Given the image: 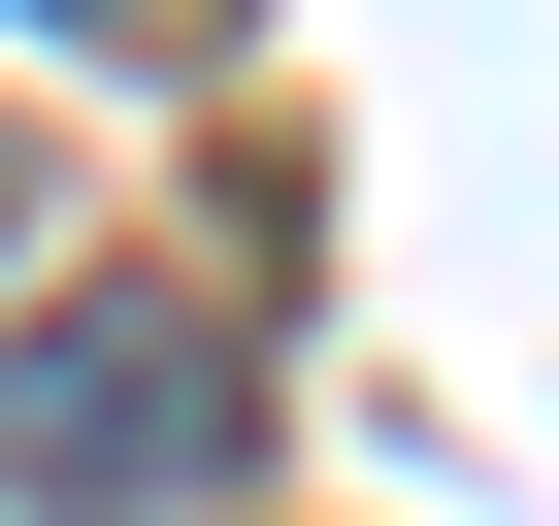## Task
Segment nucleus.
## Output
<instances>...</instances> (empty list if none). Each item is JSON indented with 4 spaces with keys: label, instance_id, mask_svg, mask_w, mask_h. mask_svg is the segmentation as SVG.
Listing matches in <instances>:
<instances>
[{
    "label": "nucleus",
    "instance_id": "2",
    "mask_svg": "<svg viewBox=\"0 0 559 526\" xmlns=\"http://www.w3.org/2000/svg\"><path fill=\"white\" fill-rule=\"evenodd\" d=\"M34 34H198V0H34Z\"/></svg>",
    "mask_w": 559,
    "mask_h": 526
},
{
    "label": "nucleus",
    "instance_id": "1",
    "mask_svg": "<svg viewBox=\"0 0 559 526\" xmlns=\"http://www.w3.org/2000/svg\"><path fill=\"white\" fill-rule=\"evenodd\" d=\"M263 461V330L198 297V263H99V297L0 330V526H165Z\"/></svg>",
    "mask_w": 559,
    "mask_h": 526
}]
</instances>
